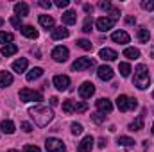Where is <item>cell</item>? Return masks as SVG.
<instances>
[{
	"label": "cell",
	"mask_w": 154,
	"mask_h": 152,
	"mask_svg": "<svg viewBox=\"0 0 154 152\" xmlns=\"http://www.w3.org/2000/svg\"><path fill=\"white\" fill-rule=\"evenodd\" d=\"M29 114H31V118L34 120V123H36L38 127L48 125V123L52 122V118H54L52 109L47 108V106H34V108L29 109Z\"/></svg>",
	"instance_id": "1"
},
{
	"label": "cell",
	"mask_w": 154,
	"mask_h": 152,
	"mask_svg": "<svg viewBox=\"0 0 154 152\" xmlns=\"http://www.w3.org/2000/svg\"><path fill=\"white\" fill-rule=\"evenodd\" d=\"M133 84L138 88V90H147L149 84H151V75H149V70L145 65H138L134 68V77H133Z\"/></svg>",
	"instance_id": "2"
},
{
	"label": "cell",
	"mask_w": 154,
	"mask_h": 152,
	"mask_svg": "<svg viewBox=\"0 0 154 152\" xmlns=\"http://www.w3.org/2000/svg\"><path fill=\"white\" fill-rule=\"evenodd\" d=\"M116 108L120 111H129V109H136L138 108V102H136V99H131L127 95H120L116 99Z\"/></svg>",
	"instance_id": "3"
},
{
	"label": "cell",
	"mask_w": 154,
	"mask_h": 152,
	"mask_svg": "<svg viewBox=\"0 0 154 152\" xmlns=\"http://www.w3.org/2000/svg\"><path fill=\"white\" fill-rule=\"evenodd\" d=\"M20 100L22 102H41L43 97L39 91H34V90H29V88H22L20 90Z\"/></svg>",
	"instance_id": "4"
},
{
	"label": "cell",
	"mask_w": 154,
	"mask_h": 152,
	"mask_svg": "<svg viewBox=\"0 0 154 152\" xmlns=\"http://www.w3.org/2000/svg\"><path fill=\"white\" fill-rule=\"evenodd\" d=\"M45 149H47V152H65L66 150L65 143H63L59 138H47Z\"/></svg>",
	"instance_id": "5"
},
{
	"label": "cell",
	"mask_w": 154,
	"mask_h": 152,
	"mask_svg": "<svg viewBox=\"0 0 154 152\" xmlns=\"http://www.w3.org/2000/svg\"><path fill=\"white\" fill-rule=\"evenodd\" d=\"M95 63L91 57H77V61H74L72 65V70L74 72H82V70H88V68H93Z\"/></svg>",
	"instance_id": "6"
},
{
	"label": "cell",
	"mask_w": 154,
	"mask_h": 152,
	"mask_svg": "<svg viewBox=\"0 0 154 152\" xmlns=\"http://www.w3.org/2000/svg\"><path fill=\"white\" fill-rule=\"evenodd\" d=\"M116 20H113L111 16H100L97 22H95V25H97V29L99 31H102V32H106V31H109V29H113V25H115Z\"/></svg>",
	"instance_id": "7"
},
{
	"label": "cell",
	"mask_w": 154,
	"mask_h": 152,
	"mask_svg": "<svg viewBox=\"0 0 154 152\" xmlns=\"http://www.w3.org/2000/svg\"><path fill=\"white\" fill-rule=\"evenodd\" d=\"M68 48L66 47H56L54 50H52V59L56 61V63H65L66 59H68Z\"/></svg>",
	"instance_id": "8"
},
{
	"label": "cell",
	"mask_w": 154,
	"mask_h": 152,
	"mask_svg": "<svg viewBox=\"0 0 154 152\" xmlns=\"http://www.w3.org/2000/svg\"><path fill=\"white\" fill-rule=\"evenodd\" d=\"M52 82H54V86H56L59 91H65V90H68V86H70V77L68 75H56Z\"/></svg>",
	"instance_id": "9"
},
{
	"label": "cell",
	"mask_w": 154,
	"mask_h": 152,
	"mask_svg": "<svg viewBox=\"0 0 154 152\" xmlns=\"http://www.w3.org/2000/svg\"><path fill=\"white\" fill-rule=\"evenodd\" d=\"M95 93V86L91 84V82H82L81 84V88H79V95H81V99H90L91 95Z\"/></svg>",
	"instance_id": "10"
},
{
	"label": "cell",
	"mask_w": 154,
	"mask_h": 152,
	"mask_svg": "<svg viewBox=\"0 0 154 152\" xmlns=\"http://www.w3.org/2000/svg\"><path fill=\"white\" fill-rule=\"evenodd\" d=\"M93 143H95L93 136H84V138L81 140V143L77 145V152H90L93 149Z\"/></svg>",
	"instance_id": "11"
},
{
	"label": "cell",
	"mask_w": 154,
	"mask_h": 152,
	"mask_svg": "<svg viewBox=\"0 0 154 152\" xmlns=\"http://www.w3.org/2000/svg\"><path fill=\"white\" fill-rule=\"evenodd\" d=\"M97 109H99V113L108 114V113L113 111V104H111V100H108V99H99V100H97Z\"/></svg>",
	"instance_id": "12"
},
{
	"label": "cell",
	"mask_w": 154,
	"mask_h": 152,
	"mask_svg": "<svg viewBox=\"0 0 154 152\" xmlns=\"http://www.w3.org/2000/svg\"><path fill=\"white\" fill-rule=\"evenodd\" d=\"M97 75H99V79L100 81H111L113 79V75H115V72L109 68V66H99V70H97Z\"/></svg>",
	"instance_id": "13"
},
{
	"label": "cell",
	"mask_w": 154,
	"mask_h": 152,
	"mask_svg": "<svg viewBox=\"0 0 154 152\" xmlns=\"http://www.w3.org/2000/svg\"><path fill=\"white\" fill-rule=\"evenodd\" d=\"M111 39L115 41V43H120V45H125V43H129V34L125 32V31H115L113 34H111Z\"/></svg>",
	"instance_id": "14"
},
{
	"label": "cell",
	"mask_w": 154,
	"mask_h": 152,
	"mask_svg": "<svg viewBox=\"0 0 154 152\" xmlns=\"http://www.w3.org/2000/svg\"><path fill=\"white\" fill-rule=\"evenodd\" d=\"M99 57H100V59H104V61H115L116 57H118V54H116L113 48H100Z\"/></svg>",
	"instance_id": "15"
},
{
	"label": "cell",
	"mask_w": 154,
	"mask_h": 152,
	"mask_svg": "<svg viewBox=\"0 0 154 152\" xmlns=\"http://www.w3.org/2000/svg\"><path fill=\"white\" fill-rule=\"evenodd\" d=\"M27 66H29V63H27L25 57H20V59H16V61L13 63V70H14L16 74H23V72L27 70Z\"/></svg>",
	"instance_id": "16"
},
{
	"label": "cell",
	"mask_w": 154,
	"mask_h": 152,
	"mask_svg": "<svg viewBox=\"0 0 154 152\" xmlns=\"http://www.w3.org/2000/svg\"><path fill=\"white\" fill-rule=\"evenodd\" d=\"M68 34H70V31L66 27H63V25L52 29V38L54 39H65V38H68Z\"/></svg>",
	"instance_id": "17"
},
{
	"label": "cell",
	"mask_w": 154,
	"mask_h": 152,
	"mask_svg": "<svg viewBox=\"0 0 154 152\" xmlns=\"http://www.w3.org/2000/svg\"><path fill=\"white\" fill-rule=\"evenodd\" d=\"M38 22H39V25L45 27L47 31H48V29H54V18H52L50 14H39Z\"/></svg>",
	"instance_id": "18"
},
{
	"label": "cell",
	"mask_w": 154,
	"mask_h": 152,
	"mask_svg": "<svg viewBox=\"0 0 154 152\" xmlns=\"http://www.w3.org/2000/svg\"><path fill=\"white\" fill-rule=\"evenodd\" d=\"M61 20H63V23H65V25H74V23L77 22L75 11H65V13L61 14Z\"/></svg>",
	"instance_id": "19"
},
{
	"label": "cell",
	"mask_w": 154,
	"mask_h": 152,
	"mask_svg": "<svg viewBox=\"0 0 154 152\" xmlns=\"http://www.w3.org/2000/svg\"><path fill=\"white\" fill-rule=\"evenodd\" d=\"M20 32H22L25 38H29V39H36V38H38V31H36L32 25H22Z\"/></svg>",
	"instance_id": "20"
},
{
	"label": "cell",
	"mask_w": 154,
	"mask_h": 152,
	"mask_svg": "<svg viewBox=\"0 0 154 152\" xmlns=\"http://www.w3.org/2000/svg\"><path fill=\"white\" fill-rule=\"evenodd\" d=\"M14 13H16V16H27L29 14V5L25 4V2H18V4H14Z\"/></svg>",
	"instance_id": "21"
},
{
	"label": "cell",
	"mask_w": 154,
	"mask_h": 152,
	"mask_svg": "<svg viewBox=\"0 0 154 152\" xmlns=\"http://www.w3.org/2000/svg\"><path fill=\"white\" fill-rule=\"evenodd\" d=\"M13 84V75L11 72H0V88H7Z\"/></svg>",
	"instance_id": "22"
},
{
	"label": "cell",
	"mask_w": 154,
	"mask_h": 152,
	"mask_svg": "<svg viewBox=\"0 0 154 152\" xmlns=\"http://www.w3.org/2000/svg\"><path fill=\"white\" fill-rule=\"evenodd\" d=\"M0 129H2V132H5V134H13L14 132V123L11 122V120H2L0 122Z\"/></svg>",
	"instance_id": "23"
},
{
	"label": "cell",
	"mask_w": 154,
	"mask_h": 152,
	"mask_svg": "<svg viewBox=\"0 0 154 152\" xmlns=\"http://www.w3.org/2000/svg\"><path fill=\"white\" fill-rule=\"evenodd\" d=\"M41 75H43V70H41L39 66H36V68H32V70H29V72H27V75H25V79H27L29 82H32V81H36V79H39Z\"/></svg>",
	"instance_id": "24"
},
{
	"label": "cell",
	"mask_w": 154,
	"mask_h": 152,
	"mask_svg": "<svg viewBox=\"0 0 154 152\" xmlns=\"http://www.w3.org/2000/svg\"><path fill=\"white\" fill-rule=\"evenodd\" d=\"M16 52H18V47H16L14 43H9V45H4V47H2V56H5V57L13 56V54H16Z\"/></svg>",
	"instance_id": "25"
},
{
	"label": "cell",
	"mask_w": 154,
	"mask_h": 152,
	"mask_svg": "<svg viewBox=\"0 0 154 152\" xmlns=\"http://www.w3.org/2000/svg\"><path fill=\"white\" fill-rule=\"evenodd\" d=\"M149 39H151V32H149V29L140 27V29H138V41H140V43H149Z\"/></svg>",
	"instance_id": "26"
},
{
	"label": "cell",
	"mask_w": 154,
	"mask_h": 152,
	"mask_svg": "<svg viewBox=\"0 0 154 152\" xmlns=\"http://www.w3.org/2000/svg\"><path fill=\"white\" fill-rule=\"evenodd\" d=\"M124 56H125L127 59H138V57H140V50L134 48V47H127V48L124 50Z\"/></svg>",
	"instance_id": "27"
},
{
	"label": "cell",
	"mask_w": 154,
	"mask_h": 152,
	"mask_svg": "<svg viewBox=\"0 0 154 152\" xmlns=\"http://www.w3.org/2000/svg\"><path fill=\"white\" fill-rule=\"evenodd\" d=\"M142 129H143V116L140 114L134 122L129 123V131H142Z\"/></svg>",
	"instance_id": "28"
},
{
	"label": "cell",
	"mask_w": 154,
	"mask_h": 152,
	"mask_svg": "<svg viewBox=\"0 0 154 152\" xmlns=\"http://www.w3.org/2000/svg\"><path fill=\"white\" fill-rule=\"evenodd\" d=\"M118 72H120L122 77H129V74H131L133 70H131V65H129V63H120V65H118Z\"/></svg>",
	"instance_id": "29"
},
{
	"label": "cell",
	"mask_w": 154,
	"mask_h": 152,
	"mask_svg": "<svg viewBox=\"0 0 154 152\" xmlns=\"http://www.w3.org/2000/svg\"><path fill=\"white\" fill-rule=\"evenodd\" d=\"M63 111L65 113H75V102L74 100H65L63 102Z\"/></svg>",
	"instance_id": "30"
},
{
	"label": "cell",
	"mask_w": 154,
	"mask_h": 152,
	"mask_svg": "<svg viewBox=\"0 0 154 152\" xmlns=\"http://www.w3.org/2000/svg\"><path fill=\"white\" fill-rule=\"evenodd\" d=\"M13 39H14V36H13L11 32H4V31H0V43L9 45V43H13Z\"/></svg>",
	"instance_id": "31"
},
{
	"label": "cell",
	"mask_w": 154,
	"mask_h": 152,
	"mask_svg": "<svg viewBox=\"0 0 154 152\" xmlns=\"http://www.w3.org/2000/svg\"><path fill=\"white\" fill-rule=\"evenodd\" d=\"M118 145H122V147H131V145H134V140L129 138V136H120V138H118Z\"/></svg>",
	"instance_id": "32"
},
{
	"label": "cell",
	"mask_w": 154,
	"mask_h": 152,
	"mask_svg": "<svg viewBox=\"0 0 154 152\" xmlns=\"http://www.w3.org/2000/svg\"><path fill=\"white\" fill-rule=\"evenodd\" d=\"M91 25H93V20H91V16H86L84 18V23H82V31L88 34V32H91Z\"/></svg>",
	"instance_id": "33"
},
{
	"label": "cell",
	"mask_w": 154,
	"mask_h": 152,
	"mask_svg": "<svg viewBox=\"0 0 154 152\" xmlns=\"http://www.w3.org/2000/svg\"><path fill=\"white\" fill-rule=\"evenodd\" d=\"M77 47L82 50H91V41L88 39H77Z\"/></svg>",
	"instance_id": "34"
},
{
	"label": "cell",
	"mask_w": 154,
	"mask_h": 152,
	"mask_svg": "<svg viewBox=\"0 0 154 152\" xmlns=\"http://www.w3.org/2000/svg\"><path fill=\"white\" fill-rule=\"evenodd\" d=\"M91 120L95 122V123H102V122H106V114H102V113H93L91 114Z\"/></svg>",
	"instance_id": "35"
},
{
	"label": "cell",
	"mask_w": 154,
	"mask_h": 152,
	"mask_svg": "<svg viewBox=\"0 0 154 152\" xmlns=\"http://www.w3.org/2000/svg\"><path fill=\"white\" fill-rule=\"evenodd\" d=\"M70 129H72V134H75V136L82 132V125H81V123H77V122H74V123L70 125Z\"/></svg>",
	"instance_id": "36"
},
{
	"label": "cell",
	"mask_w": 154,
	"mask_h": 152,
	"mask_svg": "<svg viewBox=\"0 0 154 152\" xmlns=\"http://www.w3.org/2000/svg\"><path fill=\"white\" fill-rule=\"evenodd\" d=\"M86 109H88L86 102H75V113H84Z\"/></svg>",
	"instance_id": "37"
},
{
	"label": "cell",
	"mask_w": 154,
	"mask_h": 152,
	"mask_svg": "<svg viewBox=\"0 0 154 152\" xmlns=\"http://www.w3.org/2000/svg\"><path fill=\"white\" fill-rule=\"evenodd\" d=\"M142 7L145 11H154V0H143L142 2Z\"/></svg>",
	"instance_id": "38"
},
{
	"label": "cell",
	"mask_w": 154,
	"mask_h": 152,
	"mask_svg": "<svg viewBox=\"0 0 154 152\" xmlns=\"http://www.w3.org/2000/svg\"><path fill=\"white\" fill-rule=\"evenodd\" d=\"M99 7H100L102 11H111V7H113V5H111V2H108V0H106V2H104V0H100V2H99Z\"/></svg>",
	"instance_id": "39"
},
{
	"label": "cell",
	"mask_w": 154,
	"mask_h": 152,
	"mask_svg": "<svg viewBox=\"0 0 154 152\" xmlns=\"http://www.w3.org/2000/svg\"><path fill=\"white\" fill-rule=\"evenodd\" d=\"M11 25L16 27V29H22V18L20 16H13L11 18Z\"/></svg>",
	"instance_id": "40"
},
{
	"label": "cell",
	"mask_w": 154,
	"mask_h": 152,
	"mask_svg": "<svg viewBox=\"0 0 154 152\" xmlns=\"http://www.w3.org/2000/svg\"><path fill=\"white\" fill-rule=\"evenodd\" d=\"M23 152H41V150H39V147H36V145H25L23 147Z\"/></svg>",
	"instance_id": "41"
},
{
	"label": "cell",
	"mask_w": 154,
	"mask_h": 152,
	"mask_svg": "<svg viewBox=\"0 0 154 152\" xmlns=\"http://www.w3.org/2000/svg\"><path fill=\"white\" fill-rule=\"evenodd\" d=\"M38 4L43 7V9H50V7H52V2H48V0H39Z\"/></svg>",
	"instance_id": "42"
},
{
	"label": "cell",
	"mask_w": 154,
	"mask_h": 152,
	"mask_svg": "<svg viewBox=\"0 0 154 152\" xmlns=\"http://www.w3.org/2000/svg\"><path fill=\"white\" fill-rule=\"evenodd\" d=\"M68 4H70L68 0H57V2H56V5H57V7H61V9H65V7H68Z\"/></svg>",
	"instance_id": "43"
},
{
	"label": "cell",
	"mask_w": 154,
	"mask_h": 152,
	"mask_svg": "<svg viewBox=\"0 0 154 152\" xmlns=\"http://www.w3.org/2000/svg\"><path fill=\"white\" fill-rule=\"evenodd\" d=\"M22 129H23L25 132H31V131H32V125H31L29 122H22Z\"/></svg>",
	"instance_id": "44"
},
{
	"label": "cell",
	"mask_w": 154,
	"mask_h": 152,
	"mask_svg": "<svg viewBox=\"0 0 154 152\" xmlns=\"http://www.w3.org/2000/svg\"><path fill=\"white\" fill-rule=\"evenodd\" d=\"M84 11H86V13H91V11H93V7H91L90 4H84Z\"/></svg>",
	"instance_id": "45"
},
{
	"label": "cell",
	"mask_w": 154,
	"mask_h": 152,
	"mask_svg": "<svg viewBox=\"0 0 154 152\" xmlns=\"http://www.w3.org/2000/svg\"><path fill=\"white\" fill-rule=\"evenodd\" d=\"M99 147H100V149H104V147H106V140H104V138H100V140H99Z\"/></svg>",
	"instance_id": "46"
},
{
	"label": "cell",
	"mask_w": 154,
	"mask_h": 152,
	"mask_svg": "<svg viewBox=\"0 0 154 152\" xmlns=\"http://www.w3.org/2000/svg\"><path fill=\"white\" fill-rule=\"evenodd\" d=\"M125 22H127V23H136V18H133V16H129V18H125Z\"/></svg>",
	"instance_id": "47"
},
{
	"label": "cell",
	"mask_w": 154,
	"mask_h": 152,
	"mask_svg": "<svg viewBox=\"0 0 154 152\" xmlns=\"http://www.w3.org/2000/svg\"><path fill=\"white\" fill-rule=\"evenodd\" d=\"M50 106H57V99H56V97L50 99Z\"/></svg>",
	"instance_id": "48"
},
{
	"label": "cell",
	"mask_w": 154,
	"mask_h": 152,
	"mask_svg": "<svg viewBox=\"0 0 154 152\" xmlns=\"http://www.w3.org/2000/svg\"><path fill=\"white\" fill-rule=\"evenodd\" d=\"M2 23H4V20H2V18H0V25H2Z\"/></svg>",
	"instance_id": "49"
},
{
	"label": "cell",
	"mask_w": 154,
	"mask_h": 152,
	"mask_svg": "<svg viewBox=\"0 0 154 152\" xmlns=\"http://www.w3.org/2000/svg\"><path fill=\"white\" fill-rule=\"evenodd\" d=\"M7 152H18V150H14V149H13V150H7Z\"/></svg>",
	"instance_id": "50"
},
{
	"label": "cell",
	"mask_w": 154,
	"mask_h": 152,
	"mask_svg": "<svg viewBox=\"0 0 154 152\" xmlns=\"http://www.w3.org/2000/svg\"><path fill=\"white\" fill-rule=\"evenodd\" d=\"M152 134H154V123H152Z\"/></svg>",
	"instance_id": "51"
},
{
	"label": "cell",
	"mask_w": 154,
	"mask_h": 152,
	"mask_svg": "<svg viewBox=\"0 0 154 152\" xmlns=\"http://www.w3.org/2000/svg\"><path fill=\"white\" fill-rule=\"evenodd\" d=\"M152 97H154V91H152Z\"/></svg>",
	"instance_id": "52"
},
{
	"label": "cell",
	"mask_w": 154,
	"mask_h": 152,
	"mask_svg": "<svg viewBox=\"0 0 154 152\" xmlns=\"http://www.w3.org/2000/svg\"><path fill=\"white\" fill-rule=\"evenodd\" d=\"M152 57H154V52H152Z\"/></svg>",
	"instance_id": "53"
}]
</instances>
